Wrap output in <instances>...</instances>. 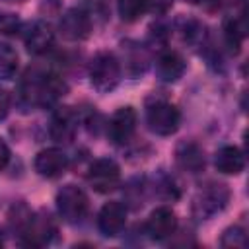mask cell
<instances>
[{"label": "cell", "mask_w": 249, "mask_h": 249, "mask_svg": "<svg viewBox=\"0 0 249 249\" xmlns=\"http://www.w3.org/2000/svg\"><path fill=\"white\" fill-rule=\"evenodd\" d=\"M91 86L99 91H111L121 80V64L109 51H101L91 58L89 64Z\"/></svg>", "instance_id": "obj_1"}, {"label": "cell", "mask_w": 249, "mask_h": 249, "mask_svg": "<svg viewBox=\"0 0 249 249\" xmlns=\"http://www.w3.org/2000/svg\"><path fill=\"white\" fill-rule=\"evenodd\" d=\"M146 123L152 132L160 136H169L179 128L181 115L173 103L165 99H156L146 107Z\"/></svg>", "instance_id": "obj_2"}, {"label": "cell", "mask_w": 249, "mask_h": 249, "mask_svg": "<svg viewBox=\"0 0 249 249\" xmlns=\"http://www.w3.org/2000/svg\"><path fill=\"white\" fill-rule=\"evenodd\" d=\"M56 208L64 222L76 224L82 222L88 214V196L76 185H64L56 193Z\"/></svg>", "instance_id": "obj_3"}, {"label": "cell", "mask_w": 249, "mask_h": 249, "mask_svg": "<svg viewBox=\"0 0 249 249\" xmlns=\"http://www.w3.org/2000/svg\"><path fill=\"white\" fill-rule=\"evenodd\" d=\"M230 198V191L226 185L220 183H212L208 187H204L202 191H198V195L193 200V214L198 220H208L214 214H218L226 202Z\"/></svg>", "instance_id": "obj_4"}, {"label": "cell", "mask_w": 249, "mask_h": 249, "mask_svg": "<svg viewBox=\"0 0 249 249\" xmlns=\"http://www.w3.org/2000/svg\"><path fill=\"white\" fill-rule=\"evenodd\" d=\"M19 231H21V239L25 245L41 247V245H47L54 237L56 224L49 212H37V214L27 216V220L23 222Z\"/></svg>", "instance_id": "obj_5"}, {"label": "cell", "mask_w": 249, "mask_h": 249, "mask_svg": "<svg viewBox=\"0 0 249 249\" xmlns=\"http://www.w3.org/2000/svg\"><path fill=\"white\" fill-rule=\"evenodd\" d=\"M88 181L97 193H111L121 183V169L109 158H99L91 163L88 171Z\"/></svg>", "instance_id": "obj_6"}, {"label": "cell", "mask_w": 249, "mask_h": 249, "mask_svg": "<svg viewBox=\"0 0 249 249\" xmlns=\"http://www.w3.org/2000/svg\"><path fill=\"white\" fill-rule=\"evenodd\" d=\"M124 224H126V206L123 202L109 200L101 206V210L97 214V226L103 235H107V237L119 235L123 231Z\"/></svg>", "instance_id": "obj_7"}, {"label": "cell", "mask_w": 249, "mask_h": 249, "mask_svg": "<svg viewBox=\"0 0 249 249\" xmlns=\"http://www.w3.org/2000/svg\"><path fill=\"white\" fill-rule=\"evenodd\" d=\"M58 29L66 41H84L91 31V19L84 10L72 8L62 16Z\"/></svg>", "instance_id": "obj_8"}, {"label": "cell", "mask_w": 249, "mask_h": 249, "mask_svg": "<svg viewBox=\"0 0 249 249\" xmlns=\"http://www.w3.org/2000/svg\"><path fill=\"white\" fill-rule=\"evenodd\" d=\"M136 130V111L132 107H121L113 113L107 132L115 144H124Z\"/></svg>", "instance_id": "obj_9"}, {"label": "cell", "mask_w": 249, "mask_h": 249, "mask_svg": "<svg viewBox=\"0 0 249 249\" xmlns=\"http://www.w3.org/2000/svg\"><path fill=\"white\" fill-rule=\"evenodd\" d=\"M35 171L41 175V177H47V179H54L58 175H62L68 167V158L62 150L58 148H47V150H41L37 156H35Z\"/></svg>", "instance_id": "obj_10"}, {"label": "cell", "mask_w": 249, "mask_h": 249, "mask_svg": "<svg viewBox=\"0 0 249 249\" xmlns=\"http://www.w3.org/2000/svg\"><path fill=\"white\" fill-rule=\"evenodd\" d=\"M146 230H148L150 237H154V239H165V237L173 235L175 230H177V216H175V212L171 208H167V206L156 208L150 214L148 222H146Z\"/></svg>", "instance_id": "obj_11"}, {"label": "cell", "mask_w": 249, "mask_h": 249, "mask_svg": "<svg viewBox=\"0 0 249 249\" xmlns=\"http://www.w3.org/2000/svg\"><path fill=\"white\" fill-rule=\"evenodd\" d=\"M23 43L31 54H43L47 53L54 43V31L45 21H35L29 25V29L23 35Z\"/></svg>", "instance_id": "obj_12"}, {"label": "cell", "mask_w": 249, "mask_h": 249, "mask_svg": "<svg viewBox=\"0 0 249 249\" xmlns=\"http://www.w3.org/2000/svg\"><path fill=\"white\" fill-rule=\"evenodd\" d=\"M214 165L218 171H222L226 175H237L245 167V156L237 146H222L216 152Z\"/></svg>", "instance_id": "obj_13"}, {"label": "cell", "mask_w": 249, "mask_h": 249, "mask_svg": "<svg viewBox=\"0 0 249 249\" xmlns=\"http://www.w3.org/2000/svg\"><path fill=\"white\" fill-rule=\"evenodd\" d=\"M76 132V115L70 107H62L53 115L51 121V136L56 142H70Z\"/></svg>", "instance_id": "obj_14"}, {"label": "cell", "mask_w": 249, "mask_h": 249, "mask_svg": "<svg viewBox=\"0 0 249 249\" xmlns=\"http://www.w3.org/2000/svg\"><path fill=\"white\" fill-rule=\"evenodd\" d=\"M175 160L189 173H198L204 167V152L195 142H181L175 150Z\"/></svg>", "instance_id": "obj_15"}, {"label": "cell", "mask_w": 249, "mask_h": 249, "mask_svg": "<svg viewBox=\"0 0 249 249\" xmlns=\"http://www.w3.org/2000/svg\"><path fill=\"white\" fill-rule=\"evenodd\" d=\"M156 70H158V76L161 82H175L183 76L185 72V60L179 53L175 51H165L160 58H158V64H156Z\"/></svg>", "instance_id": "obj_16"}, {"label": "cell", "mask_w": 249, "mask_h": 249, "mask_svg": "<svg viewBox=\"0 0 249 249\" xmlns=\"http://www.w3.org/2000/svg\"><path fill=\"white\" fill-rule=\"evenodd\" d=\"M243 37H245V27L241 25L239 19L230 18V19L224 21V39H226V45L230 47V51L233 54L239 53V47H241Z\"/></svg>", "instance_id": "obj_17"}, {"label": "cell", "mask_w": 249, "mask_h": 249, "mask_svg": "<svg viewBox=\"0 0 249 249\" xmlns=\"http://www.w3.org/2000/svg\"><path fill=\"white\" fill-rule=\"evenodd\" d=\"M117 10L123 21H136L148 12V2L146 0H119Z\"/></svg>", "instance_id": "obj_18"}, {"label": "cell", "mask_w": 249, "mask_h": 249, "mask_svg": "<svg viewBox=\"0 0 249 249\" xmlns=\"http://www.w3.org/2000/svg\"><path fill=\"white\" fill-rule=\"evenodd\" d=\"M18 70V53L6 45V43H0V78L8 80L16 74Z\"/></svg>", "instance_id": "obj_19"}, {"label": "cell", "mask_w": 249, "mask_h": 249, "mask_svg": "<svg viewBox=\"0 0 249 249\" xmlns=\"http://www.w3.org/2000/svg\"><path fill=\"white\" fill-rule=\"evenodd\" d=\"M220 243L224 247H245L247 245V233L241 226H231L224 231Z\"/></svg>", "instance_id": "obj_20"}, {"label": "cell", "mask_w": 249, "mask_h": 249, "mask_svg": "<svg viewBox=\"0 0 249 249\" xmlns=\"http://www.w3.org/2000/svg\"><path fill=\"white\" fill-rule=\"evenodd\" d=\"M183 23V39L187 41V43H191V45H196V43H200L202 39H204V25L200 23V21H196V19H183L181 21Z\"/></svg>", "instance_id": "obj_21"}, {"label": "cell", "mask_w": 249, "mask_h": 249, "mask_svg": "<svg viewBox=\"0 0 249 249\" xmlns=\"http://www.w3.org/2000/svg\"><path fill=\"white\" fill-rule=\"evenodd\" d=\"M21 29V19L16 14L10 12H0V33L4 35H14Z\"/></svg>", "instance_id": "obj_22"}, {"label": "cell", "mask_w": 249, "mask_h": 249, "mask_svg": "<svg viewBox=\"0 0 249 249\" xmlns=\"http://www.w3.org/2000/svg\"><path fill=\"white\" fill-rule=\"evenodd\" d=\"M146 2H148V10H152L154 14L161 16V14H165V12L171 10V6H173L175 0H146Z\"/></svg>", "instance_id": "obj_23"}, {"label": "cell", "mask_w": 249, "mask_h": 249, "mask_svg": "<svg viewBox=\"0 0 249 249\" xmlns=\"http://www.w3.org/2000/svg\"><path fill=\"white\" fill-rule=\"evenodd\" d=\"M8 113H10V93L0 88V121H4Z\"/></svg>", "instance_id": "obj_24"}, {"label": "cell", "mask_w": 249, "mask_h": 249, "mask_svg": "<svg viewBox=\"0 0 249 249\" xmlns=\"http://www.w3.org/2000/svg\"><path fill=\"white\" fill-rule=\"evenodd\" d=\"M8 161H10V148H8V144L0 138V169H4V167L8 165Z\"/></svg>", "instance_id": "obj_25"}, {"label": "cell", "mask_w": 249, "mask_h": 249, "mask_svg": "<svg viewBox=\"0 0 249 249\" xmlns=\"http://www.w3.org/2000/svg\"><path fill=\"white\" fill-rule=\"evenodd\" d=\"M2 243H4V230L0 228V245H2Z\"/></svg>", "instance_id": "obj_26"}, {"label": "cell", "mask_w": 249, "mask_h": 249, "mask_svg": "<svg viewBox=\"0 0 249 249\" xmlns=\"http://www.w3.org/2000/svg\"><path fill=\"white\" fill-rule=\"evenodd\" d=\"M8 2H23V0H8Z\"/></svg>", "instance_id": "obj_27"}, {"label": "cell", "mask_w": 249, "mask_h": 249, "mask_svg": "<svg viewBox=\"0 0 249 249\" xmlns=\"http://www.w3.org/2000/svg\"><path fill=\"white\" fill-rule=\"evenodd\" d=\"M191 2H198V0H191Z\"/></svg>", "instance_id": "obj_28"}]
</instances>
